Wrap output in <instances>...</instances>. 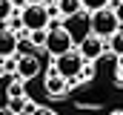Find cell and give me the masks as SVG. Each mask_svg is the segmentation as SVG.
<instances>
[{"label":"cell","instance_id":"6da1fadb","mask_svg":"<svg viewBox=\"0 0 123 115\" xmlns=\"http://www.w3.org/2000/svg\"><path fill=\"white\" fill-rule=\"evenodd\" d=\"M49 6L46 3H31V6H23L20 12V26L23 32H40V29H49Z\"/></svg>","mask_w":123,"mask_h":115},{"label":"cell","instance_id":"7a4b0ae2","mask_svg":"<svg viewBox=\"0 0 123 115\" xmlns=\"http://www.w3.org/2000/svg\"><path fill=\"white\" fill-rule=\"evenodd\" d=\"M83 66H86V60L80 58V52H77V49H72V52H66V55L55 58V66H52V69H55L57 75H63L69 84H77V81H80Z\"/></svg>","mask_w":123,"mask_h":115},{"label":"cell","instance_id":"3957f363","mask_svg":"<svg viewBox=\"0 0 123 115\" xmlns=\"http://www.w3.org/2000/svg\"><path fill=\"white\" fill-rule=\"evenodd\" d=\"M63 32L74 40V46L83 43V40L92 35V14H89V12H77V14H72V17H63Z\"/></svg>","mask_w":123,"mask_h":115},{"label":"cell","instance_id":"277c9868","mask_svg":"<svg viewBox=\"0 0 123 115\" xmlns=\"http://www.w3.org/2000/svg\"><path fill=\"white\" fill-rule=\"evenodd\" d=\"M117 29H120V23H117V17H115L112 9H103V12H94V14H92V35H94V37L109 40Z\"/></svg>","mask_w":123,"mask_h":115},{"label":"cell","instance_id":"5b68a950","mask_svg":"<svg viewBox=\"0 0 123 115\" xmlns=\"http://www.w3.org/2000/svg\"><path fill=\"white\" fill-rule=\"evenodd\" d=\"M43 49H46L52 58H60V55H66V52L74 49V40L63 32V26L60 29H49V35H46V46H43Z\"/></svg>","mask_w":123,"mask_h":115},{"label":"cell","instance_id":"8992f818","mask_svg":"<svg viewBox=\"0 0 123 115\" xmlns=\"http://www.w3.org/2000/svg\"><path fill=\"white\" fill-rule=\"evenodd\" d=\"M77 52H80V58H83L86 63H94V60H100V58L106 55V40L89 35L83 43H77Z\"/></svg>","mask_w":123,"mask_h":115},{"label":"cell","instance_id":"52a82bcc","mask_svg":"<svg viewBox=\"0 0 123 115\" xmlns=\"http://www.w3.org/2000/svg\"><path fill=\"white\" fill-rule=\"evenodd\" d=\"M37 72H40V60L34 55H23L17 58V72H14V78L20 81V84H26L31 78H37Z\"/></svg>","mask_w":123,"mask_h":115},{"label":"cell","instance_id":"ba28073f","mask_svg":"<svg viewBox=\"0 0 123 115\" xmlns=\"http://www.w3.org/2000/svg\"><path fill=\"white\" fill-rule=\"evenodd\" d=\"M17 46H20V37H17V32H12V29L0 26V60H6V58H14Z\"/></svg>","mask_w":123,"mask_h":115},{"label":"cell","instance_id":"9c48e42d","mask_svg":"<svg viewBox=\"0 0 123 115\" xmlns=\"http://www.w3.org/2000/svg\"><path fill=\"white\" fill-rule=\"evenodd\" d=\"M69 86H72V84H69V81H66L63 75H57V72L52 69V72L46 75V84H43V89H46V92H49L52 98H63V95L69 92Z\"/></svg>","mask_w":123,"mask_h":115},{"label":"cell","instance_id":"30bf717a","mask_svg":"<svg viewBox=\"0 0 123 115\" xmlns=\"http://www.w3.org/2000/svg\"><path fill=\"white\" fill-rule=\"evenodd\" d=\"M106 52H112L115 58H123V29H117V32L106 40Z\"/></svg>","mask_w":123,"mask_h":115},{"label":"cell","instance_id":"8fae6325","mask_svg":"<svg viewBox=\"0 0 123 115\" xmlns=\"http://www.w3.org/2000/svg\"><path fill=\"white\" fill-rule=\"evenodd\" d=\"M57 12H60L63 17H72L77 12H83V3L80 0H57Z\"/></svg>","mask_w":123,"mask_h":115},{"label":"cell","instance_id":"7c38bea8","mask_svg":"<svg viewBox=\"0 0 123 115\" xmlns=\"http://www.w3.org/2000/svg\"><path fill=\"white\" fill-rule=\"evenodd\" d=\"M80 3H83V12H89V14L103 12V9H109V6H112V0H80Z\"/></svg>","mask_w":123,"mask_h":115},{"label":"cell","instance_id":"4fadbf2b","mask_svg":"<svg viewBox=\"0 0 123 115\" xmlns=\"http://www.w3.org/2000/svg\"><path fill=\"white\" fill-rule=\"evenodd\" d=\"M12 14H14V3H12V0H0V26H3Z\"/></svg>","mask_w":123,"mask_h":115},{"label":"cell","instance_id":"5bb4252c","mask_svg":"<svg viewBox=\"0 0 123 115\" xmlns=\"http://www.w3.org/2000/svg\"><path fill=\"white\" fill-rule=\"evenodd\" d=\"M46 35H49V29H40V32H29L31 46H46Z\"/></svg>","mask_w":123,"mask_h":115},{"label":"cell","instance_id":"9a60e30c","mask_svg":"<svg viewBox=\"0 0 123 115\" xmlns=\"http://www.w3.org/2000/svg\"><path fill=\"white\" fill-rule=\"evenodd\" d=\"M23 107H26V95L23 98H9V109L17 115V112H23Z\"/></svg>","mask_w":123,"mask_h":115},{"label":"cell","instance_id":"2e32d148","mask_svg":"<svg viewBox=\"0 0 123 115\" xmlns=\"http://www.w3.org/2000/svg\"><path fill=\"white\" fill-rule=\"evenodd\" d=\"M109 9L115 12V17H117V23H120V26H123V0H120V3H112Z\"/></svg>","mask_w":123,"mask_h":115},{"label":"cell","instance_id":"e0dca14e","mask_svg":"<svg viewBox=\"0 0 123 115\" xmlns=\"http://www.w3.org/2000/svg\"><path fill=\"white\" fill-rule=\"evenodd\" d=\"M3 72H12V75H14V72H17V60H14V58H6V60H3Z\"/></svg>","mask_w":123,"mask_h":115},{"label":"cell","instance_id":"ac0fdd59","mask_svg":"<svg viewBox=\"0 0 123 115\" xmlns=\"http://www.w3.org/2000/svg\"><path fill=\"white\" fill-rule=\"evenodd\" d=\"M89 78H94V66H92V63H86L83 72H80V81H89Z\"/></svg>","mask_w":123,"mask_h":115},{"label":"cell","instance_id":"d6986e66","mask_svg":"<svg viewBox=\"0 0 123 115\" xmlns=\"http://www.w3.org/2000/svg\"><path fill=\"white\" fill-rule=\"evenodd\" d=\"M31 115H57V112H55L52 107H37V109H34Z\"/></svg>","mask_w":123,"mask_h":115},{"label":"cell","instance_id":"ffe728a7","mask_svg":"<svg viewBox=\"0 0 123 115\" xmlns=\"http://www.w3.org/2000/svg\"><path fill=\"white\" fill-rule=\"evenodd\" d=\"M9 107V89H0V109Z\"/></svg>","mask_w":123,"mask_h":115},{"label":"cell","instance_id":"44dd1931","mask_svg":"<svg viewBox=\"0 0 123 115\" xmlns=\"http://www.w3.org/2000/svg\"><path fill=\"white\" fill-rule=\"evenodd\" d=\"M115 78H117V84H123V58L117 60V69H115Z\"/></svg>","mask_w":123,"mask_h":115},{"label":"cell","instance_id":"7402d4cb","mask_svg":"<svg viewBox=\"0 0 123 115\" xmlns=\"http://www.w3.org/2000/svg\"><path fill=\"white\" fill-rule=\"evenodd\" d=\"M14 6H31V3H43V0H12Z\"/></svg>","mask_w":123,"mask_h":115},{"label":"cell","instance_id":"603a6c76","mask_svg":"<svg viewBox=\"0 0 123 115\" xmlns=\"http://www.w3.org/2000/svg\"><path fill=\"white\" fill-rule=\"evenodd\" d=\"M0 115H14V112H12V109H9V107H6V109H0Z\"/></svg>","mask_w":123,"mask_h":115},{"label":"cell","instance_id":"cb8c5ba5","mask_svg":"<svg viewBox=\"0 0 123 115\" xmlns=\"http://www.w3.org/2000/svg\"><path fill=\"white\" fill-rule=\"evenodd\" d=\"M112 115H123V109H115V112H112Z\"/></svg>","mask_w":123,"mask_h":115},{"label":"cell","instance_id":"d4e9b609","mask_svg":"<svg viewBox=\"0 0 123 115\" xmlns=\"http://www.w3.org/2000/svg\"><path fill=\"white\" fill-rule=\"evenodd\" d=\"M49 3H57V0H46V6H49Z\"/></svg>","mask_w":123,"mask_h":115},{"label":"cell","instance_id":"484cf974","mask_svg":"<svg viewBox=\"0 0 123 115\" xmlns=\"http://www.w3.org/2000/svg\"><path fill=\"white\" fill-rule=\"evenodd\" d=\"M0 75H3V60H0Z\"/></svg>","mask_w":123,"mask_h":115},{"label":"cell","instance_id":"4316f807","mask_svg":"<svg viewBox=\"0 0 123 115\" xmlns=\"http://www.w3.org/2000/svg\"><path fill=\"white\" fill-rule=\"evenodd\" d=\"M112 3H120V0H112Z\"/></svg>","mask_w":123,"mask_h":115},{"label":"cell","instance_id":"83f0119b","mask_svg":"<svg viewBox=\"0 0 123 115\" xmlns=\"http://www.w3.org/2000/svg\"><path fill=\"white\" fill-rule=\"evenodd\" d=\"M120 29H123V26H120Z\"/></svg>","mask_w":123,"mask_h":115}]
</instances>
